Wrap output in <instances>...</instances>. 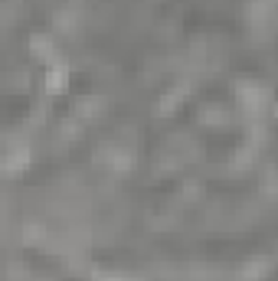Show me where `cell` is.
I'll use <instances>...</instances> for the list:
<instances>
[{"label": "cell", "instance_id": "1", "mask_svg": "<svg viewBox=\"0 0 278 281\" xmlns=\"http://www.w3.org/2000/svg\"><path fill=\"white\" fill-rule=\"evenodd\" d=\"M46 85H50V92H62V85H66V72H62V69L50 72V76H46Z\"/></svg>", "mask_w": 278, "mask_h": 281}]
</instances>
